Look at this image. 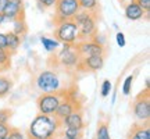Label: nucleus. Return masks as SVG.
Wrapping results in <instances>:
<instances>
[{
    "label": "nucleus",
    "instance_id": "obj_1",
    "mask_svg": "<svg viewBox=\"0 0 150 139\" xmlns=\"http://www.w3.org/2000/svg\"><path fill=\"white\" fill-rule=\"evenodd\" d=\"M61 127H63L61 121L54 116L39 113L29 125L28 139H53Z\"/></svg>",
    "mask_w": 150,
    "mask_h": 139
},
{
    "label": "nucleus",
    "instance_id": "obj_2",
    "mask_svg": "<svg viewBox=\"0 0 150 139\" xmlns=\"http://www.w3.org/2000/svg\"><path fill=\"white\" fill-rule=\"evenodd\" d=\"M72 20L78 27V42L89 40L97 33V13L79 10Z\"/></svg>",
    "mask_w": 150,
    "mask_h": 139
},
{
    "label": "nucleus",
    "instance_id": "obj_3",
    "mask_svg": "<svg viewBox=\"0 0 150 139\" xmlns=\"http://www.w3.org/2000/svg\"><path fill=\"white\" fill-rule=\"evenodd\" d=\"M54 39H57L63 45H75L78 42V27L74 20H65L56 24Z\"/></svg>",
    "mask_w": 150,
    "mask_h": 139
},
{
    "label": "nucleus",
    "instance_id": "obj_4",
    "mask_svg": "<svg viewBox=\"0 0 150 139\" xmlns=\"http://www.w3.org/2000/svg\"><path fill=\"white\" fill-rule=\"evenodd\" d=\"M65 96H67L65 91L54 92V93H43L36 102L39 113L40 114H47V116H53L56 110H57L59 104L64 100Z\"/></svg>",
    "mask_w": 150,
    "mask_h": 139
},
{
    "label": "nucleus",
    "instance_id": "obj_5",
    "mask_svg": "<svg viewBox=\"0 0 150 139\" xmlns=\"http://www.w3.org/2000/svg\"><path fill=\"white\" fill-rule=\"evenodd\" d=\"M36 86L43 93H54L60 92L61 89V81L60 77L52 70H45L36 77Z\"/></svg>",
    "mask_w": 150,
    "mask_h": 139
},
{
    "label": "nucleus",
    "instance_id": "obj_6",
    "mask_svg": "<svg viewBox=\"0 0 150 139\" xmlns=\"http://www.w3.org/2000/svg\"><path fill=\"white\" fill-rule=\"evenodd\" d=\"M78 0H56L54 3V22L59 24L65 20H72L79 11Z\"/></svg>",
    "mask_w": 150,
    "mask_h": 139
},
{
    "label": "nucleus",
    "instance_id": "obj_7",
    "mask_svg": "<svg viewBox=\"0 0 150 139\" xmlns=\"http://www.w3.org/2000/svg\"><path fill=\"white\" fill-rule=\"evenodd\" d=\"M150 88H146L145 92H142L139 96L135 99L132 104V111H134L135 118L139 123H146L150 118Z\"/></svg>",
    "mask_w": 150,
    "mask_h": 139
},
{
    "label": "nucleus",
    "instance_id": "obj_8",
    "mask_svg": "<svg viewBox=\"0 0 150 139\" xmlns=\"http://www.w3.org/2000/svg\"><path fill=\"white\" fill-rule=\"evenodd\" d=\"M57 59H59V63L64 68L71 70V68H76V65L79 64L81 56L78 53L75 45H68L67 43V45H63V49L59 53Z\"/></svg>",
    "mask_w": 150,
    "mask_h": 139
},
{
    "label": "nucleus",
    "instance_id": "obj_9",
    "mask_svg": "<svg viewBox=\"0 0 150 139\" xmlns=\"http://www.w3.org/2000/svg\"><path fill=\"white\" fill-rule=\"evenodd\" d=\"M76 50L79 53L81 59L82 57H91V56H104L106 49L103 45H99L97 42H95L93 39L89 40H81V42L75 43Z\"/></svg>",
    "mask_w": 150,
    "mask_h": 139
},
{
    "label": "nucleus",
    "instance_id": "obj_10",
    "mask_svg": "<svg viewBox=\"0 0 150 139\" xmlns=\"http://www.w3.org/2000/svg\"><path fill=\"white\" fill-rule=\"evenodd\" d=\"M4 22H13L17 18H24V1L22 0H7L4 10H3Z\"/></svg>",
    "mask_w": 150,
    "mask_h": 139
},
{
    "label": "nucleus",
    "instance_id": "obj_11",
    "mask_svg": "<svg viewBox=\"0 0 150 139\" xmlns=\"http://www.w3.org/2000/svg\"><path fill=\"white\" fill-rule=\"evenodd\" d=\"M78 109H81V106L78 104L76 97H72L67 93V96H65L64 100L59 104V107H57V110H56V113H54L53 116L57 118V120L63 121L65 117H68L71 113L75 111V110H78Z\"/></svg>",
    "mask_w": 150,
    "mask_h": 139
},
{
    "label": "nucleus",
    "instance_id": "obj_12",
    "mask_svg": "<svg viewBox=\"0 0 150 139\" xmlns=\"http://www.w3.org/2000/svg\"><path fill=\"white\" fill-rule=\"evenodd\" d=\"M103 65H104V56H91V57H82L79 60V64L76 65V70L96 72L103 68Z\"/></svg>",
    "mask_w": 150,
    "mask_h": 139
},
{
    "label": "nucleus",
    "instance_id": "obj_13",
    "mask_svg": "<svg viewBox=\"0 0 150 139\" xmlns=\"http://www.w3.org/2000/svg\"><path fill=\"white\" fill-rule=\"evenodd\" d=\"M128 139H150L149 121L146 123H135L128 134Z\"/></svg>",
    "mask_w": 150,
    "mask_h": 139
},
{
    "label": "nucleus",
    "instance_id": "obj_14",
    "mask_svg": "<svg viewBox=\"0 0 150 139\" xmlns=\"http://www.w3.org/2000/svg\"><path fill=\"white\" fill-rule=\"evenodd\" d=\"M122 9H124V14L127 17V20H129V21H138L140 18H143L145 16H149V14H146L145 10L136 1L129 3V4H127Z\"/></svg>",
    "mask_w": 150,
    "mask_h": 139
},
{
    "label": "nucleus",
    "instance_id": "obj_15",
    "mask_svg": "<svg viewBox=\"0 0 150 139\" xmlns=\"http://www.w3.org/2000/svg\"><path fill=\"white\" fill-rule=\"evenodd\" d=\"M61 124L64 125V127H68V128H75V129H83V116H82V111H81V109L78 110H75L72 111L68 116V117H65Z\"/></svg>",
    "mask_w": 150,
    "mask_h": 139
},
{
    "label": "nucleus",
    "instance_id": "obj_16",
    "mask_svg": "<svg viewBox=\"0 0 150 139\" xmlns=\"http://www.w3.org/2000/svg\"><path fill=\"white\" fill-rule=\"evenodd\" d=\"M6 45H7V50L10 53H14L21 46V36L16 35L14 32H7L6 33Z\"/></svg>",
    "mask_w": 150,
    "mask_h": 139
},
{
    "label": "nucleus",
    "instance_id": "obj_17",
    "mask_svg": "<svg viewBox=\"0 0 150 139\" xmlns=\"http://www.w3.org/2000/svg\"><path fill=\"white\" fill-rule=\"evenodd\" d=\"M40 43H42V46L45 48L46 52L49 53H52V52H56L60 46V42L57 39H52V38H47V36H42L40 38Z\"/></svg>",
    "mask_w": 150,
    "mask_h": 139
},
{
    "label": "nucleus",
    "instance_id": "obj_18",
    "mask_svg": "<svg viewBox=\"0 0 150 139\" xmlns=\"http://www.w3.org/2000/svg\"><path fill=\"white\" fill-rule=\"evenodd\" d=\"M10 63H11V53L7 49L0 48V72L10 68Z\"/></svg>",
    "mask_w": 150,
    "mask_h": 139
},
{
    "label": "nucleus",
    "instance_id": "obj_19",
    "mask_svg": "<svg viewBox=\"0 0 150 139\" xmlns=\"http://www.w3.org/2000/svg\"><path fill=\"white\" fill-rule=\"evenodd\" d=\"M78 4L81 10L89 11V13H97V9H99L97 0H78Z\"/></svg>",
    "mask_w": 150,
    "mask_h": 139
},
{
    "label": "nucleus",
    "instance_id": "obj_20",
    "mask_svg": "<svg viewBox=\"0 0 150 139\" xmlns=\"http://www.w3.org/2000/svg\"><path fill=\"white\" fill-rule=\"evenodd\" d=\"M96 139H111L110 138V131H108L107 121H99L96 131Z\"/></svg>",
    "mask_w": 150,
    "mask_h": 139
},
{
    "label": "nucleus",
    "instance_id": "obj_21",
    "mask_svg": "<svg viewBox=\"0 0 150 139\" xmlns=\"http://www.w3.org/2000/svg\"><path fill=\"white\" fill-rule=\"evenodd\" d=\"M13 24H14V27H13L11 32H14L16 35H20V36L27 33L28 28H27V24H25V18H17V20L13 21Z\"/></svg>",
    "mask_w": 150,
    "mask_h": 139
},
{
    "label": "nucleus",
    "instance_id": "obj_22",
    "mask_svg": "<svg viewBox=\"0 0 150 139\" xmlns=\"http://www.w3.org/2000/svg\"><path fill=\"white\" fill-rule=\"evenodd\" d=\"M13 88V81L7 77H0V97H4Z\"/></svg>",
    "mask_w": 150,
    "mask_h": 139
},
{
    "label": "nucleus",
    "instance_id": "obj_23",
    "mask_svg": "<svg viewBox=\"0 0 150 139\" xmlns=\"http://www.w3.org/2000/svg\"><path fill=\"white\" fill-rule=\"evenodd\" d=\"M134 79H135L134 75H128V77L125 78V81H124L122 93L125 95V96H128L129 93H131V91H132V84H134Z\"/></svg>",
    "mask_w": 150,
    "mask_h": 139
},
{
    "label": "nucleus",
    "instance_id": "obj_24",
    "mask_svg": "<svg viewBox=\"0 0 150 139\" xmlns=\"http://www.w3.org/2000/svg\"><path fill=\"white\" fill-rule=\"evenodd\" d=\"M11 116H13V111L10 109H1L0 110V124H7Z\"/></svg>",
    "mask_w": 150,
    "mask_h": 139
},
{
    "label": "nucleus",
    "instance_id": "obj_25",
    "mask_svg": "<svg viewBox=\"0 0 150 139\" xmlns=\"http://www.w3.org/2000/svg\"><path fill=\"white\" fill-rule=\"evenodd\" d=\"M110 91H111V82L108 79H104L102 84V89H100V95L103 97H107L110 95Z\"/></svg>",
    "mask_w": 150,
    "mask_h": 139
},
{
    "label": "nucleus",
    "instance_id": "obj_26",
    "mask_svg": "<svg viewBox=\"0 0 150 139\" xmlns=\"http://www.w3.org/2000/svg\"><path fill=\"white\" fill-rule=\"evenodd\" d=\"M7 138L8 139H24V135H22L18 129L11 128L10 132H8V135H7Z\"/></svg>",
    "mask_w": 150,
    "mask_h": 139
},
{
    "label": "nucleus",
    "instance_id": "obj_27",
    "mask_svg": "<svg viewBox=\"0 0 150 139\" xmlns=\"http://www.w3.org/2000/svg\"><path fill=\"white\" fill-rule=\"evenodd\" d=\"M115 40H117V45L120 48H124L125 45H127V40H125V35L122 32H117L115 35Z\"/></svg>",
    "mask_w": 150,
    "mask_h": 139
},
{
    "label": "nucleus",
    "instance_id": "obj_28",
    "mask_svg": "<svg viewBox=\"0 0 150 139\" xmlns=\"http://www.w3.org/2000/svg\"><path fill=\"white\" fill-rule=\"evenodd\" d=\"M138 4L145 10L146 14H149V11H150V0H135Z\"/></svg>",
    "mask_w": 150,
    "mask_h": 139
},
{
    "label": "nucleus",
    "instance_id": "obj_29",
    "mask_svg": "<svg viewBox=\"0 0 150 139\" xmlns=\"http://www.w3.org/2000/svg\"><path fill=\"white\" fill-rule=\"evenodd\" d=\"M10 127L7 125V124H0V139L6 138L7 135H8V132H10Z\"/></svg>",
    "mask_w": 150,
    "mask_h": 139
},
{
    "label": "nucleus",
    "instance_id": "obj_30",
    "mask_svg": "<svg viewBox=\"0 0 150 139\" xmlns=\"http://www.w3.org/2000/svg\"><path fill=\"white\" fill-rule=\"evenodd\" d=\"M38 3L40 7H53L54 3H56V0H38Z\"/></svg>",
    "mask_w": 150,
    "mask_h": 139
},
{
    "label": "nucleus",
    "instance_id": "obj_31",
    "mask_svg": "<svg viewBox=\"0 0 150 139\" xmlns=\"http://www.w3.org/2000/svg\"><path fill=\"white\" fill-rule=\"evenodd\" d=\"M0 48L7 49V45H6V33H1V32H0Z\"/></svg>",
    "mask_w": 150,
    "mask_h": 139
},
{
    "label": "nucleus",
    "instance_id": "obj_32",
    "mask_svg": "<svg viewBox=\"0 0 150 139\" xmlns=\"http://www.w3.org/2000/svg\"><path fill=\"white\" fill-rule=\"evenodd\" d=\"M118 3L121 4V7H125L127 4H129V3H132V1H135V0H117Z\"/></svg>",
    "mask_w": 150,
    "mask_h": 139
},
{
    "label": "nucleus",
    "instance_id": "obj_33",
    "mask_svg": "<svg viewBox=\"0 0 150 139\" xmlns=\"http://www.w3.org/2000/svg\"><path fill=\"white\" fill-rule=\"evenodd\" d=\"M6 4H7V0H0V13H3Z\"/></svg>",
    "mask_w": 150,
    "mask_h": 139
},
{
    "label": "nucleus",
    "instance_id": "obj_34",
    "mask_svg": "<svg viewBox=\"0 0 150 139\" xmlns=\"http://www.w3.org/2000/svg\"><path fill=\"white\" fill-rule=\"evenodd\" d=\"M3 22H4V17H3V14L0 13V27L3 25Z\"/></svg>",
    "mask_w": 150,
    "mask_h": 139
},
{
    "label": "nucleus",
    "instance_id": "obj_35",
    "mask_svg": "<svg viewBox=\"0 0 150 139\" xmlns=\"http://www.w3.org/2000/svg\"><path fill=\"white\" fill-rule=\"evenodd\" d=\"M3 139H8V138H7V136H6V138H3Z\"/></svg>",
    "mask_w": 150,
    "mask_h": 139
}]
</instances>
